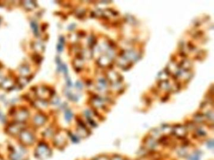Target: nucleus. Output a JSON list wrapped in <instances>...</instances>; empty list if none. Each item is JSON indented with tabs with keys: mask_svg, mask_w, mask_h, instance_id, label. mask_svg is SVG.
Instances as JSON below:
<instances>
[{
	"mask_svg": "<svg viewBox=\"0 0 214 160\" xmlns=\"http://www.w3.org/2000/svg\"><path fill=\"white\" fill-rule=\"evenodd\" d=\"M52 153L51 147L42 143L37 145L35 148L34 157L38 160H46L51 157Z\"/></svg>",
	"mask_w": 214,
	"mask_h": 160,
	"instance_id": "nucleus-1",
	"label": "nucleus"
},
{
	"mask_svg": "<svg viewBox=\"0 0 214 160\" xmlns=\"http://www.w3.org/2000/svg\"><path fill=\"white\" fill-rule=\"evenodd\" d=\"M20 143L22 146L30 147L35 145L36 142L35 136L34 134L27 130H23L18 135Z\"/></svg>",
	"mask_w": 214,
	"mask_h": 160,
	"instance_id": "nucleus-2",
	"label": "nucleus"
},
{
	"mask_svg": "<svg viewBox=\"0 0 214 160\" xmlns=\"http://www.w3.org/2000/svg\"><path fill=\"white\" fill-rule=\"evenodd\" d=\"M34 122L36 126L40 127L43 126L44 123H45V119L44 118V117H41V116H40V117H37L34 119Z\"/></svg>",
	"mask_w": 214,
	"mask_h": 160,
	"instance_id": "nucleus-3",
	"label": "nucleus"
}]
</instances>
